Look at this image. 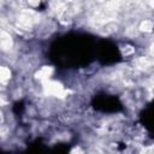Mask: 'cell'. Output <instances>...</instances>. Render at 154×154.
<instances>
[{"mask_svg": "<svg viewBox=\"0 0 154 154\" xmlns=\"http://www.w3.org/2000/svg\"><path fill=\"white\" fill-rule=\"evenodd\" d=\"M95 40L85 34H69L59 37L51 46V60L65 69L81 67L95 58Z\"/></svg>", "mask_w": 154, "mask_h": 154, "instance_id": "6da1fadb", "label": "cell"}, {"mask_svg": "<svg viewBox=\"0 0 154 154\" xmlns=\"http://www.w3.org/2000/svg\"><path fill=\"white\" fill-rule=\"evenodd\" d=\"M140 120H141L142 125L149 132H152V130H153V103H148L142 109V112L140 113Z\"/></svg>", "mask_w": 154, "mask_h": 154, "instance_id": "277c9868", "label": "cell"}, {"mask_svg": "<svg viewBox=\"0 0 154 154\" xmlns=\"http://www.w3.org/2000/svg\"><path fill=\"white\" fill-rule=\"evenodd\" d=\"M95 58L102 65H113L120 60V52L112 41L100 40L95 45Z\"/></svg>", "mask_w": 154, "mask_h": 154, "instance_id": "7a4b0ae2", "label": "cell"}, {"mask_svg": "<svg viewBox=\"0 0 154 154\" xmlns=\"http://www.w3.org/2000/svg\"><path fill=\"white\" fill-rule=\"evenodd\" d=\"M23 154H48V149L41 142V140H36L26 148V150Z\"/></svg>", "mask_w": 154, "mask_h": 154, "instance_id": "5b68a950", "label": "cell"}, {"mask_svg": "<svg viewBox=\"0 0 154 154\" xmlns=\"http://www.w3.org/2000/svg\"><path fill=\"white\" fill-rule=\"evenodd\" d=\"M70 153V146L67 143H57L48 154H69Z\"/></svg>", "mask_w": 154, "mask_h": 154, "instance_id": "8992f818", "label": "cell"}, {"mask_svg": "<svg viewBox=\"0 0 154 154\" xmlns=\"http://www.w3.org/2000/svg\"><path fill=\"white\" fill-rule=\"evenodd\" d=\"M24 108H25V106H24V102H23V101H17V102H14V103H13V107H12L13 113L17 114V116H20V114L24 112Z\"/></svg>", "mask_w": 154, "mask_h": 154, "instance_id": "52a82bcc", "label": "cell"}, {"mask_svg": "<svg viewBox=\"0 0 154 154\" xmlns=\"http://www.w3.org/2000/svg\"><path fill=\"white\" fill-rule=\"evenodd\" d=\"M91 106L100 112L103 113H117L123 109V103L114 95L108 94H99L95 95L91 100Z\"/></svg>", "mask_w": 154, "mask_h": 154, "instance_id": "3957f363", "label": "cell"}, {"mask_svg": "<svg viewBox=\"0 0 154 154\" xmlns=\"http://www.w3.org/2000/svg\"><path fill=\"white\" fill-rule=\"evenodd\" d=\"M0 154H4V152H2V150H1V149H0Z\"/></svg>", "mask_w": 154, "mask_h": 154, "instance_id": "ba28073f", "label": "cell"}]
</instances>
